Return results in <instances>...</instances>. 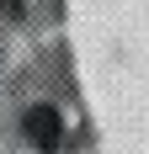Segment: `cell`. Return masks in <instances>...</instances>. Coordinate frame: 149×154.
<instances>
[{
  "mask_svg": "<svg viewBox=\"0 0 149 154\" xmlns=\"http://www.w3.org/2000/svg\"><path fill=\"white\" fill-rule=\"evenodd\" d=\"M27 138L37 143V149H59V138H64L59 112H53V106H32L27 112Z\"/></svg>",
  "mask_w": 149,
  "mask_h": 154,
  "instance_id": "6da1fadb",
  "label": "cell"
},
{
  "mask_svg": "<svg viewBox=\"0 0 149 154\" xmlns=\"http://www.w3.org/2000/svg\"><path fill=\"white\" fill-rule=\"evenodd\" d=\"M0 11H5V16H21V0H0Z\"/></svg>",
  "mask_w": 149,
  "mask_h": 154,
  "instance_id": "7a4b0ae2",
  "label": "cell"
}]
</instances>
